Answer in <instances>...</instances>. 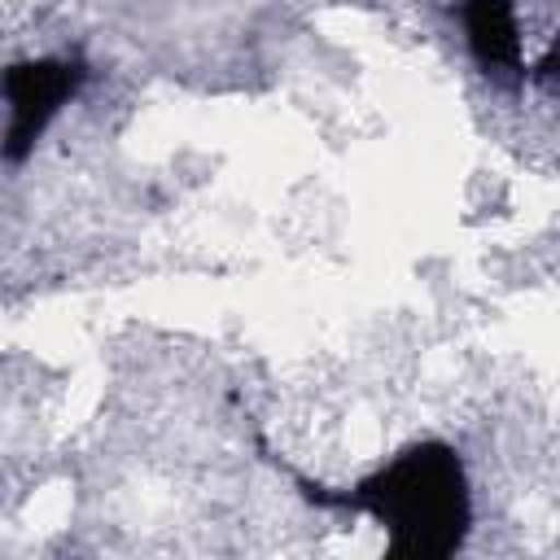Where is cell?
Listing matches in <instances>:
<instances>
[{
    "instance_id": "1",
    "label": "cell",
    "mask_w": 560,
    "mask_h": 560,
    "mask_svg": "<svg viewBox=\"0 0 560 560\" xmlns=\"http://www.w3.org/2000/svg\"><path fill=\"white\" fill-rule=\"evenodd\" d=\"M302 490L324 508H350L381 521L389 534L385 551L402 560L451 556L464 542L472 521L468 477L459 455L446 442H416L398 451L389 464H381L376 472H368L363 481H354L350 490H324L306 481Z\"/></svg>"
},
{
    "instance_id": "2",
    "label": "cell",
    "mask_w": 560,
    "mask_h": 560,
    "mask_svg": "<svg viewBox=\"0 0 560 560\" xmlns=\"http://www.w3.org/2000/svg\"><path fill=\"white\" fill-rule=\"evenodd\" d=\"M83 79H88L83 61H70V57H39V61L9 66V74H4V96H9V144H4V158L9 162H22V153L48 127V118L79 92Z\"/></svg>"
},
{
    "instance_id": "3",
    "label": "cell",
    "mask_w": 560,
    "mask_h": 560,
    "mask_svg": "<svg viewBox=\"0 0 560 560\" xmlns=\"http://www.w3.org/2000/svg\"><path fill=\"white\" fill-rule=\"evenodd\" d=\"M464 35L486 74L521 70L516 0H464Z\"/></svg>"
},
{
    "instance_id": "4",
    "label": "cell",
    "mask_w": 560,
    "mask_h": 560,
    "mask_svg": "<svg viewBox=\"0 0 560 560\" xmlns=\"http://www.w3.org/2000/svg\"><path fill=\"white\" fill-rule=\"evenodd\" d=\"M534 74H538V83H542L547 92H560V35L551 39V48H547V57L538 61Z\"/></svg>"
}]
</instances>
